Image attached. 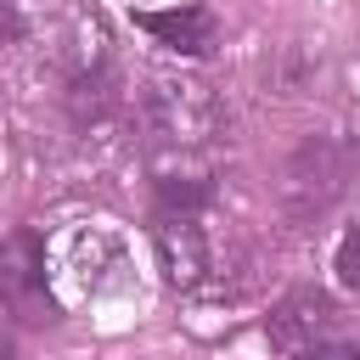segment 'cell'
<instances>
[{
    "instance_id": "30bf717a",
    "label": "cell",
    "mask_w": 360,
    "mask_h": 360,
    "mask_svg": "<svg viewBox=\"0 0 360 360\" xmlns=\"http://www.w3.org/2000/svg\"><path fill=\"white\" fill-rule=\"evenodd\" d=\"M0 360H22V354H17V343H11L6 332H0Z\"/></svg>"
},
{
    "instance_id": "277c9868",
    "label": "cell",
    "mask_w": 360,
    "mask_h": 360,
    "mask_svg": "<svg viewBox=\"0 0 360 360\" xmlns=\"http://www.w3.org/2000/svg\"><path fill=\"white\" fill-rule=\"evenodd\" d=\"M158 253L174 287H202L208 276V236L197 214H158Z\"/></svg>"
},
{
    "instance_id": "ba28073f",
    "label": "cell",
    "mask_w": 360,
    "mask_h": 360,
    "mask_svg": "<svg viewBox=\"0 0 360 360\" xmlns=\"http://www.w3.org/2000/svg\"><path fill=\"white\" fill-rule=\"evenodd\" d=\"M292 360H360V349H354V343H338V338H321V343L298 349Z\"/></svg>"
},
{
    "instance_id": "6da1fadb",
    "label": "cell",
    "mask_w": 360,
    "mask_h": 360,
    "mask_svg": "<svg viewBox=\"0 0 360 360\" xmlns=\"http://www.w3.org/2000/svg\"><path fill=\"white\" fill-rule=\"evenodd\" d=\"M354 180V146L338 135H304L292 146V158L281 163V208L292 225H315L321 214H332V202L349 191Z\"/></svg>"
},
{
    "instance_id": "5b68a950",
    "label": "cell",
    "mask_w": 360,
    "mask_h": 360,
    "mask_svg": "<svg viewBox=\"0 0 360 360\" xmlns=\"http://www.w3.org/2000/svg\"><path fill=\"white\" fill-rule=\"evenodd\" d=\"M332 326V298L326 292H315V287H298V292H287L276 309H270V343L276 349H287V354H298V349H309V343H321V332Z\"/></svg>"
},
{
    "instance_id": "3957f363",
    "label": "cell",
    "mask_w": 360,
    "mask_h": 360,
    "mask_svg": "<svg viewBox=\"0 0 360 360\" xmlns=\"http://www.w3.org/2000/svg\"><path fill=\"white\" fill-rule=\"evenodd\" d=\"M0 315H11L22 326H51L62 315L51 298V281H45V242L28 225L0 242Z\"/></svg>"
},
{
    "instance_id": "9c48e42d",
    "label": "cell",
    "mask_w": 360,
    "mask_h": 360,
    "mask_svg": "<svg viewBox=\"0 0 360 360\" xmlns=\"http://www.w3.org/2000/svg\"><path fill=\"white\" fill-rule=\"evenodd\" d=\"M17 34H22V22H17V11L0 0V39H17Z\"/></svg>"
},
{
    "instance_id": "8992f818",
    "label": "cell",
    "mask_w": 360,
    "mask_h": 360,
    "mask_svg": "<svg viewBox=\"0 0 360 360\" xmlns=\"http://www.w3.org/2000/svg\"><path fill=\"white\" fill-rule=\"evenodd\" d=\"M135 28H146L163 51H180V56H208L214 51V11L208 6H174V11H135Z\"/></svg>"
},
{
    "instance_id": "7a4b0ae2",
    "label": "cell",
    "mask_w": 360,
    "mask_h": 360,
    "mask_svg": "<svg viewBox=\"0 0 360 360\" xmlns=\"http://www.w3.org/2000/svg\"><path fill=\"white\" fill-rule=\"evenodd\" d=\"M141 124L152 135V146L163 152H197L219 135V101L208 84L197 79H174V73H152L141 90Z\"/></svg>"
},
{
    "instance_id": "52a82bcc",
    "label": "cell",
    "mask_w": 360,
    "mask_h": 360,
    "mask_svg": "<svg viewBox=\"0 0 360 360\" xmlns=\"http://www.w3.org/2000/svg\"><path fill=\"white\" fill-rule=\"evenodd\" d=\"M338 281L349 287V292H360V219L343 231V242H338Z\"/></svg>"
}]
</instances>
